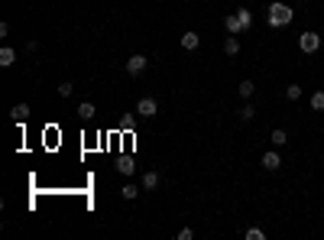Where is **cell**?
Here are the masks:
<instances>
[{
	"instance_id": "2",
	"label": "cell",
	"mask_w": 324,
	"mask_h": 240,
	"mask_svg": "<svg viewBox=\"0 0 324 240\" xmlns=\"http://www.w3.org/2000/svg\"><path fill=\"white\" fill-rule=\"evenodd\" d=\"M156 114H159V104H156V98H140V101H136V117L153 120Z\"/></svg>"
},
{
	"instance_id": "21",
	"label": "cell",
	"mask_w": 324,
	"mask_h": 240,
	"mask_svg": "<svg viewBox=\"0 0 324 240\" xmlns=\"http://www.w3.org/2000/svg\"><path fill=\"white\" fill-rule=\"evenodd\" d=\"M246 240H266V234H263V230H259V227H246V234H243Z\"/></svg>"
},
{
	"instance_id": "19",
	"label": "cell",
	"mask_w": 324,
	"mask_h": 240,
	"mask_svg": "<svg viewBox=\"0 0 324 240\" xmlns=\"http://www.w3.org/2000/svg\"><path fill=\"white\" fill-rule=\"evenodd\" d=\"M311 111H324V91L311 94Z\"/></svg>"
},
{
	"instance_id": "6",
	"label": "cell",
	"mask_w": 324,
	"mask_h": 240,
	"mask_svg": "<svg viewBox=\"0 0 324 240\" xmlns=\"http://www.w3.org/2000/svg\"><path fill=\"white\" fill-rule=\"evenodd\" d=\"M224 30L230 33V36H240V33H243V23L237 20V13H227L224 17Z\"/></svg>"
},
{
	"instance_id": "5",
	"label": "cell",
	"mask_w": 324,
	"mask_h": 240,
	"mask_svg": "<svg viewBox=\"0 0 324 240\" xmlns=\"http://www.w3.org/2000/svg\"><path fill=\"white\" fill-rule=\"evenodd\" d=\"M263 169H266V172H279V169H282V156L275 153V149L263 156Z\"/></svg>"
},
{
	"instance_id": "1",
	"label": "cell",
	"mask_w": 324,
	"mask_h": 240,
	"mask_svg": "<svg viewBox=\"0 0 324 240\" xmlns=\"http://www.w3.org/2000/svg\"><path fill=\"white\" fill-rule=\"evenodd\" d=\"M266 20H269V26L272 30H282V26H288L295 20V10L288 4H279V0H275V4H269V13H266Z\"/></svg>"
},
{
	"instance_id": "14",
	"label": "cell",
	"mask_w": 324,
	"mask_h": 240,
	"mask_svg": "<svg viewBox=\"0 0 324 240\" xmlns=\"http://www.w3.org/2000/svg\"><path fill=\"white\" fill-rule=\"evenodd\" d=\"M237 91H240V98H243V101H250V98H253V91H256V85H253V81L246 78V81H240V85H237Z\"/></svg>"
},
{
	"instance_id": "13",
	"label": "cell",
	"mask_w": 324,
	"mask_h": 240,
	"mask_svg": "<svg viewBox=\"0 0 324 240\" xmlns=\"http://www.w3.org/2000/svg\"><path fill=\"white\" fill-rule=\"evenodd\" d=\"M269 140H272V146L279 149V146H285V143H288V133H285V130H282V127H275L272 133H269Z\"/></svg>"
},
{
	"instance_id": "18",
	"label": "cell",
	"mask_w": 324,
	"mask_h": 240,
	"mask_svg": "<svg viewBox=\"0 0 324 240\" xmlns=\"http://www.w3.org/2000/svg\"><path fill=\"white\" fill-rule=\"evenodd\" d=\"M55 91H59V98H72V91H75V85L72 81H62L59 88H55Z\"/></svg>"
},
{
	"instance_id": "9",
	"label": "cell",
	"mask_w": 324,
	"mask_h": 240,
	"mask_svg": "<svg viewBox=\"0 0 324 240\" xmlns=\"http://www.w3.org/2000/svg\"><path fill=\"white\" fill-rule=\"evenodd\" d=\"M233 13H237V20L243 23V33H250V30H253V13L246 10V7H237Z\"/></svg>"
},
{
	"instance_id": "11",
	"label": "cell",
	"mask_w": 324,
	"mask_h": 240,
	"mask_svg": "<svg viewBox=\"0 0 324 240\" xmlns=\"http://www.w3.org/2000/svg\"><path fill=\"white\" fill-rule=\"evenodd\" d=\"M224 52H227V56H240V39L227 33V39H224Z\"/></svg>"
},
{
	"instance_id": "10",
	"label": "cell",
	"mask_w": 324,
	"mask_h": 240,
	"mask_svg": "<svg viewBox=\"0 0 324 240\" xmlns=\"http://www.w3.org/2000/svg\"><path fill=\"white\" fill-rule=\"evenodd\" d=\"M13 62H17V49H10V46H4V49H0V68H10Z\"/></svg>"
},
{
	"instance_id": "7",
	"label": "cell",
	"mask_w": 324,
	"mask_h": 240,
	"mask_svg": "<svg viewBox=\"0 0 324 240\" xmlns=\"http://www.w3.org/2000/svg\"><path fill=\"white\" fill-rule=\"evenodd\" d=\"M117 172H120V175H133L136 172L133 156H120V159H117Z\"/></svg>"
},
{
	"instance_id": "4",
	"label": "cell",
	"mask_w": 324,
	"mask_h": 240,
	"mask_svg": "<svg viewBox=\"0 0 324 240\" xmlns=\"http://www.w3.org/2000/svg\"><path fill=\"white\" fill-rule=\"evenodd\" d=\"M149 65V59L143 56V52H136V56H130L127 62H123V68H127V75H143Z\"/></svg>"
},
{
	"instance_id": "20",
	"label": "cell",
	"mask_w": 324,
	"mask_h": 240,
	"mask_svg": "<svg viewBox=\"0 0 324 240\" xmlns=\"http://www.w3.org/2000/svg\"><path fill=\"white\" fill-rule=\"evenodd\" d=\"M285 98H288V101H298V98H301V85H288V88H285Z\"/></svg>"
},
{
	"instance_id": "3",
	"label": "cell",
	"mask_w": 324,
	"mask_h": 240,
	"mask_svg": "<svg viewBox=\"0 0 324 240\" xmlns=\"http://www.w3.org/2000/svg\"><path fill=\"white\" fill-rule=\"evenodd\" d=\"M298 49L305 52V56L318 52L321 49V36H318V33H301V36H298Z\"/></svg>"
},
{
	"instance_id": "17",
	"label": "cell",
	"mask_w": 324,
	"mask_h": 240,
	"mask_svg": "<svg viewBox=\"0 0 324 240\" xmlns=\"http://www.w3.org/2000/svg\"><path fill=\"white\" fill-rule=\"evenodd\" d=\"M253 117H256V111H253V104H243V107H240V120H243V123H250Z\"/></svg>"
},
{
	"instance_id": "23",
	"label": "cell",
	"mask_w": 324,
	"mask_h": 240,
	"mask_svg": "<svg viewBox=\"0 0 324 240\" xmlns=\"http://www.w3.org/2000/svg\"><path fill=\"white\" fill-rule=\"evenodd\" d=\"M120 127H123V130H133V127H136V117H130V114H127V117L120 120Z\"/></svg>"
},
{
	"instance_id": "15",
	"label": "cell",
	"mask_w": 324,
	"mask_h": 240,
	"mask_svg": "<svg viewBox=\"0 0 324 240\" xmlns=\"http://www.w3.org/2000/svg\"><path fill=\"white\" fill-rule=\"evenodd\" d=\"M94 114H98V111H94L91 101H81V104H78V117H81V120H91Z\"/></svg>"
},
{
	"instance_id": "22",
	"label": "cell",
	"mask_w": 324,
	"mask_h": 240,
	"mask_svg": "<svg viewBox=\"0 0 324 240\" xmlns=\"http://www.w3.org/2000/svg\"><path fill=\"white\" fill-rule=\"evenodd\" d=\"M136 195H140V188H136V185H123V198H127V201H133Z\"/></svg>"
},
{
	"instance_id": "8",
	"label": "cell",
	"mask_w": 324,
	"mask_h": 240,
	"mask_svg": "<svg viewBox=\"0 0 324 240\" xmlns=\"http://www.w3.org/2000/svg\"><path fill=\"white\" fill-rule=\"evenodd\" d=\"M198 46H201V36H198V33L195 30H188V33H185V36H182V49H198Z\"/></svg>"
},
{
	"instance_id": "16",
	"label": "cell",
	"mask_w": 324,
	"mask_h": 240,
	"mask_svg": "<svg viewBox=\"0 0 324 240\" xmlns=\"http://www.w3.org/2000/svg\"><path fill=\"white\" fill-rule=\"evenodd\" d=\"M10 117L17 120V123H23L26 117H30V104H17V107H13V111H10Z\"/></svg>"
},
{
	"instance_id": "24",
	"label": "cell",
	"mask_w": 324,
	"mask_h": 240,
	"mask_svg": "<svg viewBox=\"0 0 324 240\" xmlns=\"http://www.w3.org/2000/svg\"><path fill=\"white\" fill-rule=\"evenodd\" d=\"M191 237H195V230H191V227H182V230H178V240H191Z\"/></svg>"
},
{
	"instance_id": "12",
	"label": "cell",
	"mask_w": 324,
	"mask_h": 240,
	"mask_svg": "<svg viewBox=\"0 0 324 240\" xmlns=\"http://www.w3.org/2000/svg\"><path fill=\"white\" fill-rule=\"evenodd\" d=\"M143 188H146V191H156V188H159V172H153V169H149V172L143 175Z\"/></svg>"
}]
</instances>
